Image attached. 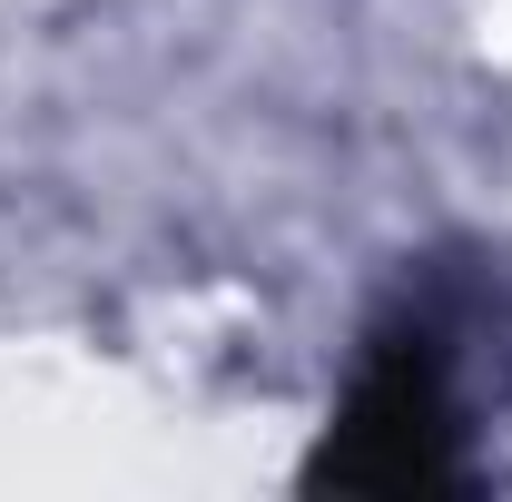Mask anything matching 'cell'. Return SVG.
<instances>
[{"mask_svg":"<svg viewBox=\"0 0 512 502\" xmlns=\"http://www.w3.org/2000/svg\"><path fill=\"white\" fill-rule=\"evenodd\" d=\"M316 493H453L463 483V424H453V384H444V345L424 325H394L375 335L365 375L345 384L335 424H325L316 463H306Z\"/></svg>","mask_w":512,"mask_h":502,"instance_id":"cell-1","label":"cell"}]
</instances>
